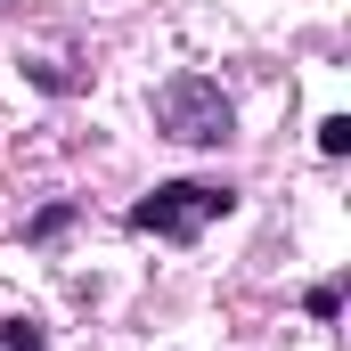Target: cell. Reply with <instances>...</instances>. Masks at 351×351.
Listing matches in <instances>:
<instances>
[{
    "label": "cell",
    "mask_w": 351,
    "mask_h": 351,
    "mask_svg": "<svg viewBox=\"0 0 351 351\" xmlns=\"http://www.w3.org/2000/svg\"><path fill=\"white\" fill-rule=\"evenodd\" d=\"M237 213V188L229 180H156L123 221L139 229V237H164V245H196L213 221H229Z\"/></svg>",
    "instance_id": "1"
},
{
    "label": "cell",
    "mask_w": 351,
    "mask_h": 351,
    "mask_svg": "<svg viewBox=\"0 0 351 351\" xmlns=\"http://www.w3.org/2000/svg\"><path fill=\"white\" fill-rule=\"evenodd\" d=\"M147 106H156V131L180 147H229L237 139V98L213 74H172V82H156Z\"/></svg>",
    "instance_id": "2"
},
{
    "label": "cell",
    "mask_w": 351,
    "mask_h": 351,
    "mask_svg": "<svg viewBox=\"0 0 351 351\" xmlns=\"http://www.w3.org/2000/svg\"><path fill=\"white\" fill-rule=\"evenodd\" d=\"M74 213H82V204H66V196H58V204H41V213L25 221V245H58V237L74 229Z\"/></svg>",
    "instance_id": "3"
},
{
    "label": "cell",
    "mask_w": 351,
    "mask_h": 351,
    "mask_svg": "<svg viewBox=\"0 0 351 351\" xmlns=\"http://www.w3.org/2000/svg\"><path fill=\"white\" fill-rule=\"evenodd\" d=\"M302 311H311L319 327H335V319H343V278H319V286L302 294Z\"/></svg>",
    "instance_id": "4"
},
{
    "label": "cell",
    "mask_w": 351,
    "mask_h": 351,
    "mask_svg": "<svg viewBox=\"0 0 351 351\" xmlns=\"http://www.w3.org/2000/svg\"><path fill=\"white\" fill-rule=\"evenodd\" d=\"M0 351H49V327L41 319H0Z\"/></svg>",
    "instance_id": "5"
},
{
    "label": "cell",
    "mask_w": 351,
    "mask_h": 351,
    "mask_svg": "<svg viewBox=\"0 0 351 351\" xmlns=\"http://www.w3.org/2000/svg\"><path fill=\"white\" fill-rule=\"evenodd\" d=\"M319 156H351V114H327L319 123Z\"/></svg>",
    "instance_id": "6"
}]
</instances>
